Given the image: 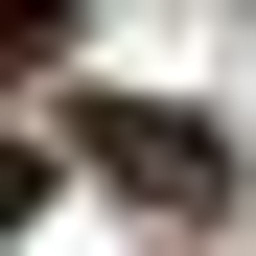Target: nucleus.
Instances as JSON below:
<instances>
[{
  "instance_id": "obj_1",
  "label": "nucleus",
  "mask_w": 256,
  "mask_h": 256,
  "mask_svg": "<svg viewBox=\"0 0 256 256\" xmlns=\"http://www.w3.org/2000/svg\"><path fill=\"white\" fill-rule=\"evenodd\" d=\"M70 186L210 233V210H233V116H186V94H70Z\"/></svg>"
},
{
  "instance_id": "obj_2",
  "label": "nucleus",
  "mask_w": 256,
  "mask_h": 256,
  "mask_svg": "<svg viewBox=\"0 0 256 256\" xmlns=\"http://www.w3.org/2000/svg\"><path fill=\"white\" fill-rule=\"evenodd\" d=\"M47 186H70V140H24V116H0V233H24Z\"/></svg>"
},
{
  "instance_id": "obj_3",
  "label": "nucleus",
  "mask_w": 256,
  "mask_h": 256,
  "mask_svg": "<svg viewBox=\"0 0 256 256\" xmlns=\"http://www.w3.org/2000/svg\"><path fill=\"white\" fill-rule=\"evenodd\" d=\"M0 70H70V0H0Z\"/></svg>"
}]
</instances>
